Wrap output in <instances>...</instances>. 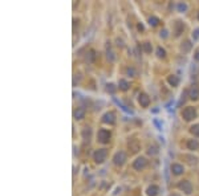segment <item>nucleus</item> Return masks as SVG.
Returning a JSON list of instances; mask_svg holds the SVG:
<instances>
[{
	"label": "nucleus",
	"instance_id": "1",
	"mask_svg": "<svg viewBox=\"0 0 199 196\" xmlns=\"http://www.w3.org/2000/svg\"><path fill=\"white\" fill-rule=\"evenodd\" d=\"M183 117H185V119H187V121H190V119H193L195 117V110L191 109V107H189V109H186L185 111H183Z\"/></svg>",
	"mask_w": 199,
	"mask_h": 196
},
{
	"label": "nucleus",
	"instance_id": "2",
	"mask_svg": "<svg viewBox=\"0 0 199 196\" xmlns=\"http://www.w3.org/2000/svg\"><path fill=\"white\" fill-rule=\"evenodd\" d=\"M110 138V133L109 131H105V130H101L100 131V141L101 142H107V139Z\"/></svg>",
	"mask_w": 199,
	"mask_h": 196
},
{
	"label": "nucleus",
	"instance_id": "3",
	"mask_svg": "<svg viewBox=\"0 0 199 196\" xmlns=\"http://www.w3.org/2000/svg\"><path fill=\"white\" fill-rule=\"evenodd\" d=\"M141 102H142L143 106H147V103H149V98H147V95L142 94L141 97H139V103H141Z\"/></svg>",
	"mask_w": 199,
	"mask_h": 196
},
{
	"label": "nucleus",
	"instance_id": "4",
	"mask_svg": "<svg viewBox=\"0 0 199 196\" xmlns=\"http://www.w3.org/2000/svg\"><path fill=\"white\" fill-rule=\"evenodd\" d=\"M171 170L174 171V174H181L182 171H183V167H181V166H178V165H174L173 167H171Z\"/></svg>",
	"mask_w": 199,
	"mask_h": 196
},
{
	"label": "nucleus",
	"instance_id": "5",
	"mask_svg": "<svg viewBox=\"0 0 199 196\" xmlns=\"http://www.w3.org/2000/svg\"><path fill=\"white\" fill-rule=\"evenodd\" d=\"M157 187H150V188L149 190H147V195H149V196H155V195H157Z\"/></svg>",
	"mask_w": 199,
	"mask_h": 196
},
{
	"label": "nucleus",
	"instance_id": "6",
	"mask_svg": "<svg viewBox=\"0 0 199 196\" xmlns=\"http://www.w3.org/2000/svg\"><path fill=\"white\" fill-rule=\"evenodd\" d=\"M103 157H105V151H100V154L98 153L96 154V159H97V162H102Z\"/></svg>",
	"mask_w": 199,
	"mask_h": 196
},
{
	"label": "nucleus",
	"instance_id": "7",
	"mask_svg": "<svg viewBox=\"0 0 199 196\" xmlns=\"http://www.w3.org/2000/svg\"><path fill=\"white\" fill-rule=\"evenodd\" d=\"M189 146H190V147H194V149H198V142H194V143H193V142H190V143H189Z\"/></svg>",
	"mask_w": 199,
	"mask_h": 196
},
{
	"label": "nucleus",
	"instance_id": "8",
	"mask_svg": "<svg viewBox=\"0 0 199 196\" xmlns=\"http://www.w3.org/2000/svg\"><path fill=\"white\" fill-rule=\"evenodd\" d=\"M158 56H159V57H161V56H162V57H163V56H165V50H163V49H161V48H159V49H158Z\"/></svg>",
	"mask_w": 199,
	"mask_h": 196
},
{
	"label": "nucleus",
	"instance_id": "9",
	"mask_svg": "<svg viewBox=\"0 0 199 196\" xmlns=\"http://www.w3.org/2000/svg\"><path fill=\"white\" fill-rule=\"evenodd\" d=\"M198 54H199V53H198ZM197 58H198V60H199V56H197Z\"/></svg>",
	"mask_w": 199,
	"mask_h": 196
}]
</instances>
